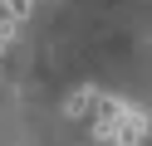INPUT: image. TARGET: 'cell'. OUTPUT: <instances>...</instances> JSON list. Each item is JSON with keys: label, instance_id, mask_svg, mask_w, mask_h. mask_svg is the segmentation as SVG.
<instances>
[{"label": "cell", "instance_id": "obj_1", "mask_svg": "<svg viewBox=\"0 0 152 146\" xmlns=\"http://www.w3.org/2000/svg\"><path fill=\"white\" fill-rule=\"evenodd\" d=\"M108 141H113V146H142V141H147V112L128 102L123 117H118V127L108 132Z\"/></svg>", "mask_w": 152, "mask_h": 146}, {"label": "cell", "instance_id": "obj_2", "mask_svg": "<svg viewBox=\"0 0 152 146\" xmlns=\"http://www.w3.org/2000/svg\"><path fill=\"white\" fill-rule=\"evenodd\" d=\"M93 88H79V93H69V117H88V107H93Z\"/></svg>", "mask_w": 152, "mask_h": 146}, {"label": "cell", "instance_id": "obj_3", "mask_svg": "<svg viewBox=\"0 0 152 146\" xmlns=\"http://www.w3.org/2000/svg\"><path fill=\"white\" fill-rule=\"evenodd\" d=\"M30 10H34V0H0V15H10L15 24H20V19H30Z\"/></svg>", "mask_w": 152, "mask_h": 146}, {"label": "cell", "instance_id": "obj_4", "mask_svg": "<svg viewBox=\"0 0 152 146\" xmlns=\"http://www.w3.org/2000/svg\"><path fill=\"white\" fill-rule=\"evenodd\" d=\"M0 49H5V44H0Z\"/></svg>", "mask_w": 152, "mask_h": 146}]
</instances>
